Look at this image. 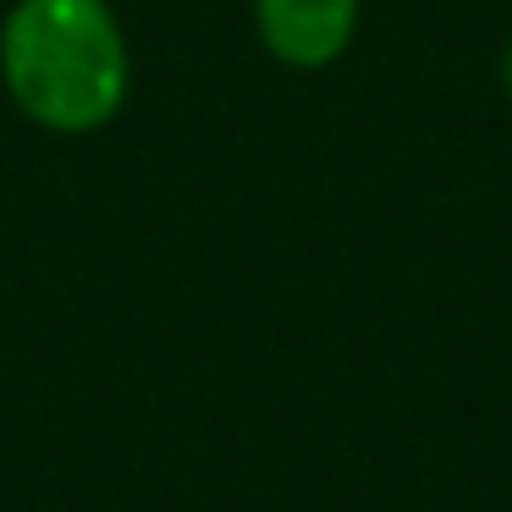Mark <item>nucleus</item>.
<instances>
[{"mask_svg":"<svg viewBox=\"0 0 512 512\" xmlns=\"http://www.w3.org/2000/svg\"><path fill=\"white\" fill-rule=\"evenodd\" d=\"M0 89L50 138L105 133L133 94L122 12L111 0H12L0 17Z\"/></svg>","mask_w":512,"mask_h":512,"instance_id":"1","label":"nucleus"},{"mask_svg":"<svg viewBox=\"0 0 512 512\" xmlns=\"http://www.w3.org/2000/svg\"><path fill=\"white\" fill-rule=\"evenodd\" d=\"M254 39L276 67L325 72L353 50L364 0H254Z\"/></svg>","mask_w":512,"mask_h":512,"instance_id":"2","label":"nucleus"},{"mask_svg":"<svg viewBox=\"0 0 512 512\" xmlns=\"http://www.w3.org/2000/svg\"><path fill=\"white\" fill-rule=\"evenodd\" d=\"M501 89H507V100H512V39H507V50H501Z\"/></svg>","mask_w":512,"mask_h":512,"instance_id":"3","label":"nucleus"},{"mask_svg":"<svg viewBox=\"0 0 512 512\" xmlns=\"http://www.w3.org/2000/svg\"><path fill=\"white\" fill-rule=\"evenodd\" d=\"M6 6H12V0H6Z\"/></svg>","mask_w":512,"mask_h":512,"instance_id":"4","label":"nucleus"}]
</instances>
